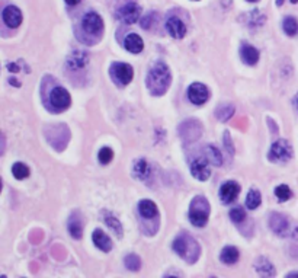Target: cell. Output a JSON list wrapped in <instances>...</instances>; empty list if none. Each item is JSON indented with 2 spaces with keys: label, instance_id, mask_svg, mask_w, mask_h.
<instances>
[{
  "label": "cell",
  "instance_id": "40",
  "mask_svg": "<svg viewBox=\"0 0 298 278\" xmlns=\"http://www.w3.org/2000/svg\"><path fill=\"white\" fill-rule=\"evenodd\" d=\"M294 102H295V107H297V109H298V93H297V96H295V101H294Z\"/></svg>",
  "mask_w": 298,
  "mask_h": 278
},
{
  "label": "cell",
  "instance_id": "7",
  "mask_svg": "<svg viewBox=\"0 0 298 278\" xmlns=\"http://www.w3.org/2000/svg\"><path fill=\"white\" fill-rule=\"evenodd\" d=\"M140 15H141V8H140V5L136 3V2H128L125 3L119 12H118V16L119 19L126 24V25H133V24H136L137 21L140 19Z\"/></svg>",
  "mask_w": 298,
  "mask_h": 278
},
{
  "label": "cell",
  "instance_id": "22",
  "mask_svg": "<svg viewBox=\"0 0 298 278\" xmlns=\"http://www.w3.org/2000/svg\"><path fill=\"white\" fill-rule=\"evenodd\" d=\"M239 256H240V253L237 251V248L235 246H226L223 251H221V261L227 264V265H233L237 262L239 260Z\"/></svg>",
  "mask_w": 298,
  "mask_h": 278
},
{
  "label": "cell",
  "instance_id": "11",
  "mask_svg": "<svg viewBox=\"0 0 298 278\" xmlns=\"http://www.w3.org/2000/svg\"><path fill=\"white\" fill-rule=\"evenodd\" d=\"M190 172H192L194 178H197L199 181H207L211 176L208 161L202 159V157H198V159L190 162Z\"/></svg>",
  "mask_w": 298,
  "mask_h": 278
},
{
  "label": "cell",
  "instance_id": "10",
  "mask_svg": "<svg viewBox=\"0 0 298 278\" xmlns=\"http://www.w3.org/2000/svg\"><path fill=\"white\" fill-rule=\"evenodd\" d=\"M240 194V185L235 181H227L220 188V198L224 204H231Z\"/></svg>",
  "mask_w": 298,
  "mask_h": 278
},
{
  "label": "cell",
  "instance_id": "28",
  "mask_svg": "<svg viewBox=\"0 0 298 278\" xmlns=\"http://www.w3.org/2000/svg\"><path fill=\"white\" fill-rule=\"evenodd\" d=\"M88 62V55L84 53H74L69 58V64L72 66L73 69H80Z\"/></svg>",
  "mask_w": 298,
  "mask_h": 278
},
{
  "label": "cell",
  "instance_id": "9",
  "mask_svg": "<svg viewBox=\"0 0 298 278\" xmlns=\"http://www.w3.org/2000/svg\"><path fill=\"white\" fill-rule=\"evenodd\" d=\"M188 98L194 105H202L209 98V90L202 83H192L188 88Z\"/></svg>",
  "mask_w": 298,
  "mask_h": 278
},
{
  "label": "cell",
  "instance_id": "20",
  "mask_svg": "<svg viewBox=\"0 0 298 278\" xmlns=\"http://www.w3.org/2000/svg\"><path fill=\"white\" fill-rule=\"evenodd\" d=\"M138 211H140V214L143 215L144 219H153V217L159 214L157 206L154 204L153 201H150V200H141L138 203Z\"/></svg>",
  "mask_w": 298,
  "mask_h": 278
},
{
  "label": "cell",
  "instance_id": "34",
  "mask_svg": "<svg viewBox=\"0 0 298 278\" xmlns=\"http://www.w3.org/2000/svg\"><path fill=\"white\" fill-rule=\"evenodd\" d=\"M224 146H226L227 152L230 153V154H235V147H233V142H231V137H230L228 131L224 133Z\"/></svg>",
  "mask_w": 298,
  "mask_h": 278
},
{
  "label": "cell",
  "instance_id": "17",
  "mask_svg": "<svg viewBox=\"0 0 298 278\" xmlns=\"http://www.w3.org/2000/svg\"><path fill=\"white\" fill-rule=\"evenodd\" d=\"M133 175L136 176L137 180L140 181L150 180V176H152V168H150V165L147 163V161H144V159H138V161H136L134 168H133Z\"/></svg>",
  "mask_w": 298,
  "mask_h": 278
},
{
  "label": "cell",
  "instance_id": "5",
  "mask_svg": "<svg viewBox=\"0 0 298 278\" xmlns=\"http://www.w3.org/2000/svg\"><path fill=\"white\" fill-rule=\"evenodd\" d=\"M269 157L273 162H287L292 157V147L291 144L281 138L278 142L272 144L271 152H269Z\"/></svg>",
  "mask_w": 298,
  "mask_h": 278
},
{
  "label": "cell",
  "instance_id": "4",
  "mask_svg": "<svg viewBox=\"0 0 298 278\" xmlns=\"http://www.w3.org/2000/svg\"><path fill=\"white\" fill-rule=\"evenodd\" d=\"M112 81L118 83L119 86H126L134 77V70L130 64L126 63H114L109 69Z\"/></svg>",
  "mask_w": 298,
  "mask_h": 278
},
{
  "label": "cell",
  "instance_id": "31",
  "mask_svg": "<svg viewBox=\"0 0 298 278\" xmlns=\"http://www.w3.org/2000/svg\"><path fill=\"white\" fill-rule=\"evenodd\" d=\"M105 222H107V226H108L109 229L114 232V233L117 234L118 237H121L122 236V226L119 223V220L115 219V217H107L105 219Z\"/></svg>",
  "mask_w": 298,
  "mask_h": 278
},
{
  "label": "cell",
  "instance_id": "21",
  "mask_svg": "<svg viewBox=\"0 0 298 278\" xmlns=\"http://www.w3.org/2000/svg\"><path fill=\"white\" fill-rule=\"evenodd\" d=\"M254 269L263 275V277H272V275H275V268H273V265H272L269 261L266 260V258H258V261L254 262Z\"/></svg>",
  "mask_w": 298,
  "mask_h": 278
},
{
  "label": "cell",
  "instance_id": "16",
  "mask_svg": "<svg viewBox=\"0 0 298 278\" xmlns=\"http://www.w3.org/2000/svg\"><path fill=\"white\" fill-rule=\"evenodd\" d=\"M240 57L244 63L249 66H254L259 62V51L250 44H243L240 48Z\"/></svg>",
  "mask_w": 298,
  "mask_h": 278
},
{
  "label": "cell",
  "instance_id": "38",
  "mask_svg": "<svg viewBox=\"0 0 298 278\" xmlns=\"http://www.w3.org/2000/svg\"><path fill=\"white\" fill-rule=\"evenodd\" d=\"M287 277H298V272H289Z\"/></svg>",
  "mask_w": 298,
  "mask_h": 278
},
{
  "label": "cell",
  "instance_id": "12",
  "mask_svg": "<svg viewBox=\"0 0 298 278\" xmlns=\"http://www.w3.org/2000/svg\"><path fill=\"white\" fill-rule=\"evenodd\" d=\"M3 21L9 28H18L22 24V12L19 8L10 5L3 10Z\"/></svg>",
  "mask_w": 298,
  "mask_h": 278
},
{
  "label": "cell",
  "instance_id": "1",
  "mask_svg": "<svg viewBox=\"0 0 298 278\" xmlns=\"http://www.w3.org/2000/svg\"><path fill=\"white\" fill-rule=\"evenodd\" d=\"M171 81H172V76H171L169 67L162 62H157L147 74V88L152 95L160 96L169 89Z\"/></svg>",
  "mask_w": 298,
  "mask_h": 278
},
{
  "label": "cell",
  "instance_id": "39",
  "mask_svg": "<svg viewBox=\"0 0 298 278\" xmlns=\"http://www.w3.org/2000/svg\"><path fill=\"white\" fill-rule=\"evenodd\" d=\"M282 3H284V0H276V5H278V6H281Z\"/></svg>",
  "mask_w": 298,
  "mask_h": 278
},
{
  "label": "cell",
  "instance_id": "25",
  "mask_svg": "<svg viewBox=\"0 0 298 278\" xmlns=\"http://www.w3.org/2000/svg\"><path fill=\"white\" fill-rule=\"evenodd\" d=\"M261 201H262V197H261V192L258 189H250L247 192V197H246V207L249 210H254L258 207L261 206Z\"/></svg>",
  "mask_w": 298,
  "mask_h": 278
},
{
  "label": "cell",
  "instance_id": "24",
  "mask_svg": "<svg viewBox=\"0 0 298 278\" xmlns=\"http://www.w3.org/2000/svg\"><path fill=\"white\" fill-rule=\"evenodd\" d=\"M235 111H236L235 105H231V104H224V105H220V107L217 108L216 117H217L220 121L226 123V121H228L230 118L233 117Z\"/></svg>",
  "mask_w": 298,
  "mask_h": 278
},
{
  "label": "cell",
  "instance_id": "36",
  "mask_svg": "<svg viewBox=\"0 0 298 278\" xmlns=\"http://www.w3.org/2000/svg\"><path fill=\"white\" fill-rule=\"evenodd\" d=\"M64 2H66L67 5H70V6H76L80 0H64Z\"/></svg>",
  "mask_w": 298,
  "mask_h": 278
},
{
  "label": "cell",
  "instance_id": "6",
  "mask_svg": "<svg viewBox=\"0 0 298 278\" xmlns=\"http://www.w3.org/2000/svg\"><path fill=\"white\" fill-rule=\"evenodd\" d=\"M70 102H72V98H70V93L67 92V89H64L61 86H57V88L51 90V93H50V104H51V107L54 108L55 111L67 109V108L70 107Z\"/></svg>",
  "mask_w": 298,
  "mask_h": 278
},
{
  "label": "cell",
  "instance_id": "35",
  "mask_svg": "<svg viewBox=\"0 0 298 278\" xmlns=\"http://www.w3.org/2000/svg\"><path fill=\"white\" fill-rule=\"evenodd\" d=\"M8 69H9L10 72H13V73L19 72V67H18V64H16V63H10V64H8Z\"/></svg>",
  "mask_w": 298,
  "mask_h": 278
},
{
  "label": "cell",
  "instance_id": "2",
  "mask_svg": "<svg viewBox=\"0 0 298 278\" xmlns=\"http://www.w3.org/2000/svg\"><path fill=\"white\" fill-rule=\"evenodd\" d=\"M173 251L176 252L182 260L188 261L192 264L198 260L199 245L190 237L189 234H181L173 242Z\"/></svg>",
  "mask_w": 298,
  "mask_h": 278
},
{
  "label": "cell",
  "instance_id": "15",
  "mask_svg": "<svg viewBox=\"0 0 298 278\" xmlns=\"http://www.w3.org/2000/svg\"><path fill=\"white\" fill-rule=\"evenodd\" d=\"M92 241L95 243V246H98L100 251L109 252L112 249V241L109 237L108 234L105 232H102L100 229H96L93 234H92Z\"/></svg>",
  "mask_w": 298,
  "mask_h": 278
},
{
  "label": "cell",
  "instance_id": "8",
  "mask_svg": "<svg viewBox=\"0 0 298 278\" xmlns=\"http://www.w3.org/2000/svg\"><path fill=\"white\" fill-rule=\"evenodd\" d=\"M81 27L91 35H100L103 31V21L98 13L89 12L81 19Z\"/></svg>",
  "mask_w": 298,
  "mask_h": 278
},
{
  "label": "cell",
  "instance_id": "33",
  "mask_svg": "<svg viewBox=\"0 0 298 278\" xmlns=\"http://www.w3.org/2000/svg\"><path fill=\"white\" fill-rule=\"evenodd\" d=\"M230 219L235 222V223H242L244 219H246V213H244V210L242 208V207H236V208H233L231 211H230Z\"/></svg>",
  "mask_w": 298,
  "mask_h": 278
},
{
  "label": "cell",
  "instance_id": "19",
  "mask_svg": "<svg viewBox=\"0 0 298 278\" xmlns=\"http://www.w3.org/2000/svg\"><path fill=\"white\" fill-rule=\"evenodd\" d=\"M69 232L72 234L74 239H80L81 233H83V223H81L80 215L77 213H73L69 219Z\"/></svg>",
  "mask_w": 298,
  "mask_h": 278
},
{
  "label": "cell",
  "instance_id": "23",
  "mask_svg": "<svg viewBox=\"0 0 298 278\" xmlns=\"http://www.w3.org/2000/svg\"><path fill=\"white\" fill-rule=\"evenodd\" d=\"M205 154L209 163H212L214 166H221L223 165V156L221 152L218 150L216 146H207L205 147Z\"/></svg>",
  "mask_w": 298,
  "mask_h": 278
},
{
  "label": "cell",
  "instance_id": "32",
  "mask_svg": "<svg viewBox=\"0 0 298 278\" xmlns=\"http://www.w3.org/2000/svg\"><path fill=\"white\" fill-rule=\"evenodd\" d=\"M98 159L102 165H108L109 162L114 159V152L111 147H102L100 149L99 154H98Z\"/></svg>",
  "mask_w": 298,
  "mask_h": 278
},
{
  "label": "cell",
  "instance_id": "13",
  "mask_svg": "<svg viewBox=\"0 0 298 278\" xmlns=\"http://www.w3.org/2000/svg\"><path fill=\"white\" fill-rule=\"evenodd\" d=\"M166 29L167 32L173 36V38H178L181 39L183 36L186 35V25L183 24V21H181L176 16H172V18L167 19L166 22Z\"/></svg>",
  "mask_w": 298,
  "mask_h": 278
},
{
  "label": "cell",
  "instance_id": "26",
  "mask_svg": "<svg viewBox=\"0 0 298 278\" xmlns=\"http://www.w3.org/2000/svg\"><path fill=\"white\" fill-rule=\"evenodd\" d=\"M12 173H13V176L16 178V180L22 181V180H27L28 176H29V168H28L25 163H22V162H16L13 166H12Z\"/></svg>",
  "mask_w": 298,
  "mask_h": 278
},
{
  "label": "cell",
  "instance_id": "30",
  "mask_svg": "<svg viewBox=\"0 0 298 278\" xmlns=\"http://www.w3.org/2000/svg\"><path fill=\"white\" fill-rule=\"evenodd\" d=\"M275 195H276V198H278L280 201H287V200H289V198L292 197V192H291V189L288 188V185L282 184V185H278V187L275 188Z\"/></svg>",
  "mask_w": 298,
  "mask_h": 278
},
{
  "label": "cell",
  "instance_id": "18",
  "mask_svg": "<svg viewBox=\"0 0 298 278\" xmlns=\"http://www.w3.org/2000/svg\"><path fill=\"white\" fill-rule=\"evenodd\" d=\"M124 45H125V48L130 53L138 54L141 53L143 48H144V41L141 39V36L137 35V34H130V35H126Z\"/></svg>",
  "mask_w": 298,
  "mask_h": 278
},
{
  "label": "cell",
  "instance_id": "27",
  "mask_svg": "<svg viewBox=\"0 0 298 278\" xmlns=\"http://www.w3.org/2000/svg\"><path fill=\"white\" fill-rule=\"evenodd\" d=\"M282 28L285 31V34L289 36H294L298 34V22L297 19L292 16H287L282 22Z\"/></svg>",
  "mask_w": 298,
  "mask_h": 278
},
{
  "label": "cell",
  "instance_id": "41",
  "mask_svg": "<svg viewBox=\"0 0 298 278\" xmlns=\"http://www.w3.org/2000/svg\"><path fill=\"white\" fill-rule=\"evenodd\" d=\"M291 3H298V0H291Z\"/></svg>",
  "mask_w": 298,
  "mask_h": 278
},
{
  "label": "cell",
  "instance_id": "42",
  "mask_svg": "<svg viewBox=\"0 0 298 278\" xmlns=\"http://www.w3.org/2000/svg\"><path fill=\"white\" fill-rule=\"evenodd\" d=\"M247 2H258V0H247Z\"/></svg>",
  "mask_w": 298,
  "mask_h": 278
},
{
  "label": "cell",
  "instance_id": "37",
  "mask_svg": "<svg viewBox=\"0 0 298 278\" xmlns=\"http://www.w3.org/2000/svg\"><path fill=\"white\" fill-rule=\"evenodd\" d=\"M10 83H12L13 86H20V85H19V82L18 81H15V79H13V81L10 79Z\"/></svg>",
  "mask_w": 298,
  "mask_h": 278
},
{
  "label": "cell",
  "instance_id": "29",
  "mask_svg": "<svg viewBox=\"0 0 298 278\" xmlns=\"http://www.w3.org/2000/svg\"><path fill=\"white\" fill-rule=\"evenodd\" d=\"M124 262H125V267L130 269V271H138L140 267H141V260H140V256L136 255V253L126 255Z\"/></svg>",
  "mask_w": 298,
  "mask_h": 278
},
{
  "label": "cell",
  "instance_id": "14",
  "mask_svg": "<svg viewBox=\"0 0 298 278\" xmlns=\"http://www.w3.org/2000/svg\"><path fill=\"white\" fill-rule=\"evenodd\" d=\"M269 226H271L272 230L280 236H287L289 230V223L287 217H284L282 214H276V213L271 215Z\"/></svg>",
  "mask_w": 298,
  "mask_h": 278
},
{
  "label": "cell",
  "instance_id": "3",
  "mask_svg": "<svg viewBox=\"0 0 298 278\" xmlns=\"http://www.w3.org/2000/svg\"><path fill=\"white\" fill-rule=\"evenodd\" d=\"M209 217V204L207 198L198 195L192 200L189 207V220L190 223L197 227H204L207 225Z\"/></svg>",
  "mask_w": 298,
  "mask_h": 278
}]
</instances>
